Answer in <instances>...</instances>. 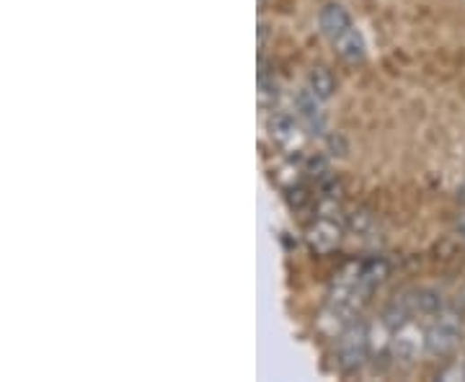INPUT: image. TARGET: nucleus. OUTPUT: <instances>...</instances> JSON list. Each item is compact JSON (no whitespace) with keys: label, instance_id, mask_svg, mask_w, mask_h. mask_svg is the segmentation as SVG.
Wrapping results in <instances>:
<instances>
[{"label":"nucleus","instance_id":"7","mask_svg":"<svg viewBox=\"0 0 465 382\" xmlns=\"http://www.w3.org/2000/svg\"><path fill=\"white\" fill-rule=\"evenodd\" d=\"M338 238H341V228H338L334 220H329V217H320L316 225L308 230V243H311V248L318 251V254L334 251L338 246Z\"/></svg>","mask_w":465,"mask_h":382},{"label":"nucleus","instance_id":"10","mask_svg":"<svg viewBox=\"0 0 465 382\" xmlns=\"http://www.w3.org/2000/svg\"><path fill=\"white\" fill-rule=\"evenodd\" d=\"M308 88L316 93L320 101H326V99H331V96H334V91H337V81H334L331 70H326V67H313V70H311V75H308Z\"/></svg>","mask_w":465,"mask_h":382},{"label":"nucleus","instance_id":"8","mask_svg":"<svg viewBox=\"0 0 465 382\" xmlns=\"http://www.w3.org/2000/svg\"><path fill=\"white\" fill-rule=\"evenodd\" d=\"M408 298H411L414 318H437L444 310L443 295L434 290H417V292H408Z\"/></svg>","mask_w":465,"mask_h":382},{"label":"nucleus","instance_id":"3","mask_svg":"<svg viewBox=\"0 0 465 382\" xmlns=\"http://www.w3.org/2000/svg\"><path fill=\"white\" fill-rule=\"evenodd\" d=\"M426 352V331L414 320H406L393 336V360L401 364H414Z\"/></svg>","mask_w":465,"mask_h":382},{"label":"nucleus","instance_id":"9","mask_svg":"<svg viewBox=\"0 0 465 382\" xmlns=\"http://www.w3.org/2000/svg\"><path fill=\"white\" fill-rule=\"evenodd\" d=\"M334 47L347 63H360L364 57V39H362V34L355 26L349 31H344L338 39H334Z\"/></svg>","mask_w":465,"mask_h":382},{"label":"nucleus","instance_id":"1","mask_svg":"<svg viewBox=\"0 0 465 382\" xmlns=\"http://www.w3.org/2000/svg\"><path fill=\"white\" fill-rule=\"evenodd\" d=\"M338 367L352 372V369H360L364 360L370 357V328L364 320H352L344 334L338 336Z\"/></svg>","mask_w":465,"mask_h":382},{"label":"nucleus","instance_id":"12","mask_svg":"<svg viewBox=\"0 0 465 382\" xmlns=\"http://www.w3.org/2000/svg\"><path fill=\"white\" fill-rule=\"evenodd\" d=\"M458 230H461V235H463V238H465V214H463V220L458 222Z\"/></svg>","mask_w":465,"mask_h":382},{"label":"nucleus","instance_id":"5","mask_svg":"<svg viewBox=\"0 0 465 382\" xmlns=\"http://www.w3.org/2000/svg\"><path fill=\"white\" fill-rule=\"evenodd\" d=\"M295 114L311 135H316V137L326 135V111L311 88H300L295 93Z\"/></svg>","mask_w":465,"mask_h":382},{"label":"nucleus","instance_id":"11","mask_svg":"<svg viewBox=\"0 0 465 382\" xmlns=\"http://www.w3.org/2000/svg\"><path fill=\"white\" fill-rule=\"evenodd\" d=\"M370 225H373V217H370L367 213L349 214V230H355V233H364Z\"/></svg>","mask_w":465,"mask_h":382},{"label":"nucleus","instance_id":"6","mask_svg":"<svg viewBox=\"0 0 465 382\" xmlns=\"http://www.w3.org/2000/svg\"><path fill=\"white\" fill-rule=\"evenodd\" d=\"M318 23H320V31H323L331 42L338 39L344 31H349V29L355 26V23H352V16L347 13V8L338 5V3L323 5L320 13H318Z\"/></svg>","mask_w":465,"mask_h":382},{"label":"nucleus","instance_id":"2","mask_svg":"<svg viewBox=\"0 0 465 382\" xmlns=\"http://www.w3.org/2000/svg\"><path fill=\"white\" fill-rule=\"evenodd\" d=\"M463 334V320L455 310H443L437 318H432V326L426 331V354L429 357H447Z\"/></svg>","mask_w":465,"mask_h":382},{"label":"nucleus","instance_id":"4","mask_svg":"<svg viewBox=\"0 0 465 382\" xmlns=\"http://www.w3.org/2000/svg\"><path fill=\"white\" fill-rule=\"evenodd\" d=\"M269 129H272V140L282 150L287 152H300L303 145H305V135H303V122L297 119V114H290V111H275L272 122H269Z\"/></svg>","mask_w":465,"mask_h":382}]
</instances>
